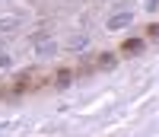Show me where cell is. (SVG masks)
<instances>
[{
    "mask_svg": "<svg viewBox=\"0 0 159 137\" xmlns=\"http://www.w3.org/2000/svg\"><path fill=\"white\" fill-rule=\"evenodd\" d=\"M19 26V19L16 16H0V32H13Z\"/></svg>",
    "mask_w": 159,
    "mask_h": 137,
    "instance_id": "cell-2",
    "label": "cell"
},
{
    "mask_svg": "<svg viewBox=\"0 0 159 137\" xmlns=\"http://www.w3.org/2000/svg\"><path fill=\"white\" fill-rule=\"evenodd\" d=\"M130 13H118V16H111V22H108V29H124V26H130Z\"/></svg>",
    "mask_w": 159,
    "mask_h": 137,
    "instance_id": "cell-1",
    "label": "cell"
},
{
    "mask_svg": "<svg viewBox=\"0 0 159 137\" xmlns=\"http://www.w3.org/2000/svg\"><path fill=\"white\" fill-rule=\"evenodd\" d=\"M140 48H143L140 38H134V42H127V45H124V51H140Z\"/></svg>",
    "mask_w": 159,
    "mask_h": 137,
    "instance_id": "cell-3",
    "label": "cell"
}]
</instances>
